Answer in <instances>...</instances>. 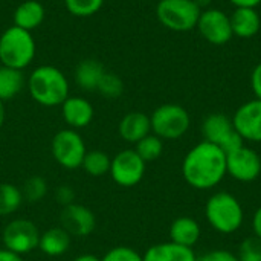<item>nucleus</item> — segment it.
<instances>
[{"label": "nucleus", "mask_w": 261, "mask_h": 261, "mask_svg": "<svg viewBox=\"0 0 261 261\" xmlns=\"http://www.w3.org/2000/svg\"><path fill=\"white\" fill-rule=\"evenodd\" d=\"M73 261H101V258L96 257V255H93V254H81V255H78Z\"/></svg>", "instance_id": "38"}, {"label": "nucleus", "mask_w": 261, "mask_h": 261, "mask_svg": "<svg viewBox=\"0 0 261 261\" xmlns=\"http://www.w3.org/2000/svg\"><path fill=\"white\" fill-rule=\"evenodd\" d=\"M239 261H261V239L252 236L242 242L239 248Z\"/></svg>", "instance_id": "30"}, {"label": "nucleus", "mask_w": 261, "mask_h": 261, "mask_svg": "<svg viewBox=\"0 0 261 261\" xmlns=\"http://www.w3.org/2000/svg\"><path fill=\"white\" fill-rule=\"evenodd\" d=\"M205 217L214 231L228 236L242 228L245 222V211L234 194L219 191L208 199L205 205Z\"/></svg>", "instance_id": "3"}, {"label": "nucleus", "mask_w": 261, "mask_h": 261, "mask_svg": "<svg viewBox=\"0 0 261 261\" xmlns=\"http://www.w3.org/2000/svg\"><path fill=\"white\" fill-rule=\"evenodd\" d=\"M119 136L130 144L139 142L142 138L151 133L150 116L142 112H130L122 116L118 125Z\"/></svg>", "instance_id": "16"}, {"label": "nucleus", "mask_w": 261, "mask_h": 261, "mask_svg": "<svg viewBox=\"0 0 261 261\" xmlns=\"http://www.w3.org/2000/svg\"><path fill=\"white\" fill-rule=\"evenodd\" d=\"M145 162L133 150H122L113 159L110 165V176L115 184L122 188H132L138 185L145 174Z\"/></svg>", "instance_id": "11"}, {"label": "nucleus", "mask_w": 261, "mask_h": 261, "mask_svg": "<svg viewBox=\"0 0 261 261\" xmlns=\"http://www.w3.org/2000/svg\"><path fill=\"white\" fill-rule=\"evenodd\" d=\"M5 118H6V110H5V102L0 101V128L5 122Z\"/></svg>", "instance_id": "40"}, {"label": "nucleus", "mask_w": 261, "mask_h": 261, "mask_svg": "<svg viewBox=\"0 0 261 261\" xmlns=\"http://www.w3.org/2000/svg\"><path fill=\"white\" fill-rule=\"evenodd\" d=\"M252 229H254V236L261 239V205L257 208V211L254 213V217H252Z\"/></svg>", "instance_id": "35"}, {"label": "nucleus", "mask_w": 261, "mask_h": 261, "mask_svg": "<svg viewBox=\"0 0 261 261\" xmlns=\"http://www.w3.org/2000/svg\"><path fill=\"white\" fill-rule=\"evenodd\" d=\"M229 20L234 37L252 38L260 32L261 17L255 8H236Z\"/></svg>", "instance_id": "17"}, {"label": "nucleus", "mask_w": 261, "mask_h": 261, "mask_svg": "<svg viewBox=\"0 0 261 261\" xmlns=\"http://www.w3.org/2000/svg\"><path fill=\"white\" fill-rule=\"evenodd\" d=\"M31 98L44 107L61 106L69 96V81L55 66H38L26 81Z\"/></svg>", "instance_id": "2"}, {"label": "nucleus", "mask_w": 261, "mask_h": 261, "mask_svg": "<svg viewBox=\"0 0 261 261\" xmlns=\"http://www.w3.org/2000/svg\"><path fill=\"white\" fill-rule=\"evenodd\" d=\"M55 200L60 205H63V208L70 203H75V191L69 185H61L55 191Z\"/></svg>", "instance_id": "33"}, {"label": "nucleus", "mask_w": 261, "mask_h": 261, "mask_svg": "<svg viewBox=\"0 0 261 261\" xmlns=\"http://www.w3.org/2000/svg\"><path fill=\"white\" fill-rule=\"evenodd\" d=\"M142 257L144 261H197L193 248H185L173 242L153 245Z\"/></svg>", "instance_id": "18"}, {"label": "nucleus", "mask_w": 261, "mask_h": 261, "mask_svg": "<svg viewBox=\"0 0 261 261\" xmlns=\"http://www.w3.org/2000/svg\"><path fill=\"white\" fill-rule=\"evenodd\" d=\"M196 28L208 43L216 46L226 44L234 37L229 15L219 8H208L202 11Z\"/></svg>", "instance_id": "12"}, {"label": "nucleus", "mask_w": 261, "mask_h": 261, "mask_svg": "<svg viewBox=\"0 0 261 261\" xmlns=\"http://www.w3.org/2000/svg\"><path fill=\"white\" fill-rule=\"evenodd\" d=\"M61 115L69 128L78 130L87 127L93 119V106L83 96H67L61 104Z\"/></svg>", "instance_id": "15"}, {"label": "nucleus", "mask_w": 261, "mask_h": 261, "mask_svg": "<svg viewBox=\"0 0 261 261\" xmlns=\"http://www.w3.org/2000/svg\"><path fill=\"white\" fill-rule=\"evenodd\" d=\"M21 194H23V200H26L29 203L41 202L47 194V182H46V179L41 177V176L29 177L24 182L23 188H21Z\"/></svg>", "instance_id": "28"}, {"label": "nucleus", "mask_w": 261, "mask_h": 261, "mask_svg": "<svg viewBox=\"0 0 261 261\" xmlns=\"http://www.w3.org/2000/svg\"><path fill=\"white\" fill-rule=\"evenodd\" d=\"M226 174L243 184L257 180L261 174L260 154L246 145L226 153Z\"/></svg>", "instance_id": "10"}, {"label": "nucleus", "mask_w": 261, "mask_h": 261, "mask_svg": "<svg viewBox=\"0 0 261 261\" xmlns=\"http://www.w3.org/2000/svg\"><path fill=\"white\" fill-rule=\"evenodd\" d=\"M106 73L104 64L95 58L81 60L75 67V83L80 89L93 92L98 89V84Z\"/></svg>", "instance_id": "21"}, {"label": "nucleus", "mask_w": 261, "mask_h": 261, "mask_svg": "<svg viewBox=\"0 0 261 261\" xmlns=\"http://www.w3.org/2000/svg\"><path fill=\"white\" fill-rule=\"evenodd\" d=\"M135 151L141 156V159L147 162H153L161 158L164 151V141L158 138L156 135L150 133L145 138H142L139 142L135 144Z\"/></svg>", "instance_id": "26"}, {"label": "nucleus", "mask_w": 261, "mask_h": 261, "mask_svg": "<svg viewBox=\"0 0 261 261\" xmlns=\"http://www.w3.org/2000/svg\"><path fill=\"white\" fill-rule=\"evenodd\" d=\"M60 226L67 231L70 237H87L96 228V217L90 208L70 203L60 213Z\"/></svg>", "instance_id": "13"}, {"label": "nucleus", "mask_w": 261, "mask_h": 261, "mask_svg": "<svg viewBox=\"0 0 261 261\" xmlns=\"http://www.w3.org/2000/svg\"><path fill=\"white\" fill-rule=\"evenodd\" d=\"M200 234V225L193 217H177L170 226V242L185 248H193L199 242Z\"/></svg>", "instance_id": "20"}, {"label": "nucleus", "mask_w": 261, "mask_h": 261, "mask_svg": "<svg viewBox=\"0 0 261 261\" xmlns=\"http://www.w3.org/2000/svg\"><path fill=\"white\" fill-rule=\"evenodd\" d=\"M236 8H257L261 0H229Z\"/></svg>", "instance_id": "37"}, {"label": "nucleus", "mask_w": 261, "mask_h": 261, "mask_svg": "<svg viewBox=\"0 0 261 261\" xmlns=\"http://www.w3.org/2000/svg\"><path fill=\"white\" fill-rule=\"evenodd\" d=\"M23 203L21 188L2 182L0 184V217H8L14 214Z\"/></svg>", "instance_id": "25"}, {"label": "nucleus", "mask_w": 261, "mask_h": 261, "mask_svg": "<svg viewBox=\"0 0 261 261\" xmlns=\"http://www.w3.org/2000/svg\"><path fill=\"white\" fill-rule=\"evenodd\" d=\"M194 2H196V5H197L202 11L211 8V6H210V5H211V0H194Z\"/></svg>", "instance_id": "39"}, {"label": "nucleus", "mask_w": 261, "mask_h": 261, "mask_svg": "<svg viewBox=\"0 0 261 261\" xmlns=\"http://www.w3.org/2000/svg\"><path fill=\"white\" fill-rule=\"evenodd\" d=\"M202 9L194 0H159L156 17L162 26L176 32H187L197 26Z\"/></svg>", "instance_id": "6"}, {"label": "nucleus", "mask_w": 261, "mask_h": 261, "mask_svg": "<svg viewBox=\"0 0 261 261\" xmlns=\"http://www.w3.org/2000/svg\"><path fill=\"white\" fill-rule=\"evenodd\" d=\"M104 0H64V6L69 14L75 17H90L99 12Z\"/></svg>", "instance_id": "29"}, {"label": "nucleus", "mask_w": 261, "mask_h": 261, "mask_svg": "<svg viewBox=\"0 0 261 261\" xmlns=\"http://www.w3.org/2000/svg\"><path fill=\"white\" fill-rule=\"evenodd\" d=\"M0 261H23V258H21V255L3 248V249H0Z\"/></svg>", "instance_id": "36"}, {"label": "nucleus", "mask_w": 261, "mask_h": 261, "mask_svg": "<svg viewBox=\"0 0 261 261\" xmlns=\"http://www.w3.org/2000/svg\"><path fill=\"white\" fill-rule=\"evenodd\" d=\"M24 86L23 70H17L8 66H0V101L15 98Z\"/></svg>", "instance_id": "23"}, {"label": "nucleus", "mask_w": 261, "mask_h": 261, "mask_svg": "<svg viewBox=\"0 0 261 261\" xmlns=\"http://www.w3.org/2000/svg\"><path fill=\"white\" fill-rule=\"evenodd\" d=\"M96 92H99L107 99H116L124 93V81L115 72L106 70V73L102 75V78L98 84Z\"/></svg>", "instance_id": "27"}, {"label": "nucleus", "mask_w": 261, "mask_h": 261, "mask_svg": "<svg viewBox=\"0 0 261 261\" xmlns=\"http://www.w3.org/2000/svg\"><path fill=\"white\" fill-rule=\"evenodd\" d=\"M202 135L203 141L214 144L222 151H225V154L245 145V141L232 124V118H228L223 113L208 115L202 124Z\"/></svg>", "instance_id": "8"}, {"label": "nucleus", "mask_w": 261, "mask_h": 261, "mask_svg": "<svg viewBox=\"0 0 261 261\" xmlns=\"http://www.w3.org/2000/svg\"><path fill=\"white\" fill-rule=\"evenodd\" d=\"M101 261H144V257L128 246H116L104 254Z\"/></svg>", "instance_id": "31"}, {"label": "nucleus", "mask_w": 261, "mask_h": 261, "mask_svg": "<svg viewBox=\"0 0 261 261\" xmlns=\"http://www.w3.org/2000/svg\"><path fill=\"white\" fill-rule=\"evenodd\" d=\"M251 87L257 99H261V63H258L251 72Z\"/></svg>", "instance_id": "34"}, {"label": "nucleus", "mask_w": 261, "mask_h": 261, "mask_svg": "<svg viewBox=\"0 0 261 261\" xmlns=\"http://www.w3.org/2000/svg\"><path fill=\"white\" fill-rule=\"evenodd\" d=\"M40 236L41 234L34 222L28 219H15L5 226L2 240L5 249L24 255L38 248Z\"/></svg>", "instance_id": "9"}, {"label": "nucleus", "mask_w": 261, "mask_h": 261, "mask_svg": "<svg viewBox=\"0 0 261 261\" xmlns=\"http://www.w3.org/2000/svg\"><path fill=\"white\" fill-rule=\"evenodd\" d=\"M197 261H239V257L226 249H214L203 254Z\"/></svg>", "instance_id": "32"}, {"label": "nucleus", "mask_w": 261, "mask_h": 261, "mask_svg": "<svg viewBox=\"0 0 261 261\" xmlns=\"http://www.w3.org/2000/svg\"><path fill=\"white\" fill-rule=\"evenodd\" d=\"M44 15H46L44 6L38 0H24L15 8L12 14V20H14V26L32 32L44 21Z\"/></svg>", "instance_id": "19"}, {"label": "nucleus", "mask_w": 261, "mask_h": 261, "mask_svg": "<svg viewBox=\"0 0 261 261\" xmlns=\"http://www.w3.org/2000/svg\"><path fill=\"white\" fill-rule=\"evenodd\" d=\"M232 124L243 141L261 142V99L242 104L232 116Z\"/></svg>", "instance_id": "14"}, {"label": "nucleus", "mask_w": 261, "mask_h": 261, "mask_svg": "<svg viewBox=\"0 0 261 261\" xmlns=\"http://www.w3.org/2000/svg\"><path fill=\"white\" fill-rule=\"evenodd\" d=\"M72 237L61 226L50 228L40 236L38 249L49 257H60L66 254L70 248Z\"/></svg>", "instance_id": "22"}, {"label": "nucleus", "mask_w": 261, "mask_h": 261, "mask_svg": "<svg viewBox=\"0 0 261 261\" xmlns=\"http://www.w3.org/2000/svg\"><path fill=\"white\" fill-rule=\"evenodd\" d=\"M151 133L162 141H176L190 130L191 118L187 109L179 104L167 102L159 106L151 115Z\"/></svg>", "instance_id": "5"}, {"label": "nucleus", "mask_w": 261, "mask_h": 261, "mask_svg": "<svg viewBox=\"0 0 261 261\" xmlns=\"http://www.w3.org/2000/svg\"><path fill=\"white\" fill-rule=\"evenodd\" d=\"M182 176L194 190L216 188L226 176V154L206 141L194 145L182 162Z\"/></svg>", "instance_id": "1"}, {"label": "nucleus", "mask_w": 261, "mask_h": 261, "mask_svg": "<svg viewBox=\"0 0 261 261\" xmlns=\"http://www.w3.org/2000/svg\"><path fill=\"white\" fill-rule=\"evenodd\" d=\"M50 150L57 164L66 170L81 168V164L87 153L83 136L73 128H64L57 132L52 138Z\"/></svg>", "instance_id": "7"}, {"label": "nucleus", "mask_w": 261, "mask_h": 261, "mask_svg": "<svg viewBox=\"0 0 261 261\" xmlns=\"http://www.w3.org/2000/svg\"><path fill=\"white\" fill-rule=\"evenodd\" d=\"M141 2H147V0H141Z\"/></svg>", "instance_id": "41"}, {"label": "nucleus", "mask_w": 261, "mask_h": 261, "mask_svg": "<svg viewBox=\"0 0 261 261\" xmlns=\"http://www.w3.org/2000/svg\"><path fill=\"white\" fill-rule=\"evenodd\" d=\"M110 165H112V159L106 151L92 150L86 153L81 168L92 177H101L110 173Z\"/></svg>", "instance_id": "24"}, {"label": "nucleus", "mask_w": 261, "mask_h": 261, "mask_svg": "<svg viewBox=\"0 0 261 261\" xmlns=\"http://www.w3.org/2000/svg\"><path fill=\"white\" fill-rule=\"evenodd\" d=\"M37 44L29 31L9 26L0 35V63L3 66L23 70L35 58Z\"/></svg>", "instance_id": "4"}]
</instances>
